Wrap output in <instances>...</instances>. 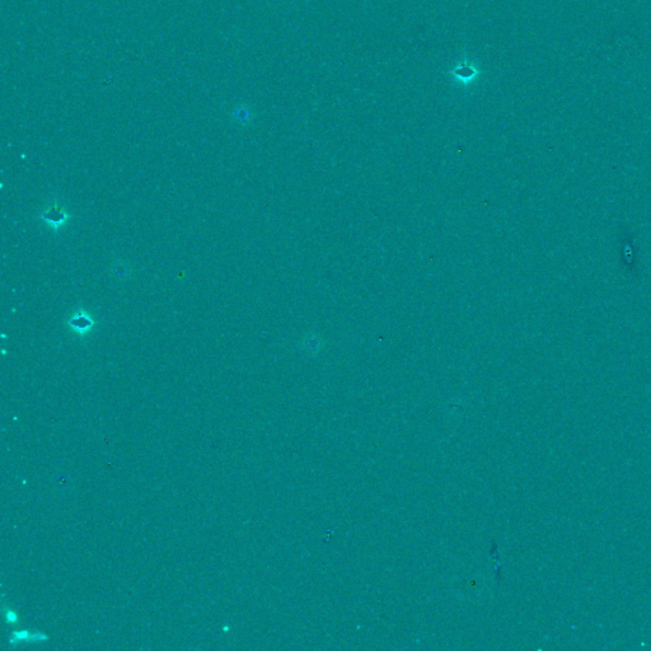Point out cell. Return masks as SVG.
<instances>
[{"label": "cell", "instance_id": "6da1fadb", "mask_svg": "<svg viewBox=\"0 0 651 651\" xmlns=\"http://www.w3.org/2000/svg\"><path fill=\"white\" fill-rule=\"evenodd\" d=\"M67 325H69L70 328L78 332V333H85V332H88L93 327L94 322L85 313H78V314L73 315L72 320L67 322Z\"/></svg>", "mask_w": 651, "mask_h": 651}, {"label": "cell", "instance_id": "7a4b0ae2", "mask_svg": "<svg viewBox=\"0 0 651 651\" xmlns=\"http://www.w3.org/2000/svg\"><path fill=\"white\" fill-rule=\"evenodd\" d=\"M325 345H326L325 340L321 337V335L315 333V332H309V333L305 335L304 339L302 340V346H303L304 350H307L308 353H320Z\"/></svg>", "mask_w": 651, "mask_h": 651}, {"label": "cell", "instance_id": "3957f363", "mask_svg": "<svg viewBox=\"0 0 651 651\" xmlns=\"http://www.w3.org/2000/svg\"><path fill=\"white\" fill-rule=\"evenodd\" d=\"M453 75L456 80H459L461 83L463 84H467V83H472L473 80H476L477 75H478V70H476L473 67V65H459L456 66L454 70H453Z\"/></svg>", "mask_w": 651, "mask_h": 651}, {"label": "cell", "instance_id": "277c9868", "mask_svg": "<svg viewBox=\"0 0 651 651\" xmlns=\"http://www.w3.org/2000/svg\"><path fill=\"white\" fill-rule=\"evenodd\" d=\"M42 218H44V220L47 221L50 225L59 226L66 220L67 217L65 215V213L63 212V209H60V207H52V209L45 212L44 215H42Z\"/></svg>", "mask_w": 651, "mask_h": 651}]
</instances>
